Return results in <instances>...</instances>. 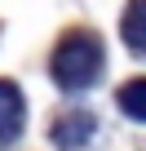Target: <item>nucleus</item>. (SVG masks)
<instances>
[{
    "label": "nucleus",
    "instance_id": "2",
    "mask_svg": "<svg viewBox=\"0 0 146 151\" xmlns=\"http://www.w3.org/2000/svg\"><path fill=\"white\" fill-rule=\"evenodd\" d=\"M93 129H98L93 111H84V107H71V111H62V116L53 120L49 138H53V147H62V151H80V147L93 138Z\"/></svg>",
    "mask_w": 146,
    "mask_h": 151
},
{
    "label": "nucleus",
    "instance_id": "4",
    "mask_svg": "<svg viewBox=\"0 0 146 151\" xmlns=\"http://www.w3.org/2000/svg\"><path fill=\"white\" fill-rule=\"evenodd\" d=\"M120 36L133 53L146 58V0H128L124 5V18H120Z\"/></svg>",
    "mask_w": 146,
    "mask_h": 151
},
{
    "label": "nucleus",
    "instance_id": "5",
    "mask_svg": "<svg viewBox=\"0 0 146 151\" xmlns=\"http://www.w3.org/2000/svg\"><path fill=\"white\" fill-rule=\"evenodd\" d=\"M115 102L128 120H142L146 124V76H133V80H124L115 89Z\"/></svg>",
    "mask_w": 146,
    "mask_h": 151
},
{
    "label": "nucleus",
    "instance_id": "3",
    "mask_svg": "<svg viewBox=\"0 0 146 151\" xmlns=\"http://www.w3.org/2000/svg\"><path fill=\"white\" fill-rule=\"evenodd\" d=\"M22 124H27V102H22V89H18L14 80H0V151L18 142Z\"/></svg>",
    "mask_w": 146,
    "mask_h": 151
},
{
    "label": "nucleus",
    "instance_id": "1",
    "mask_svg": "<svg viewBox=\"0 0 146 151\" xmlns=\"http://www.w3.org/2000/svg\"><path fill=\"white\" fill-rule=\"evenodd\" d=\"M102 40L93 31H66L49 58V76L53 85L66 89V93H80V89H93L98 76H102Z\"/></svg>",
    "mask_w": 146,
    "mask_h": 151
}]
</instances>
